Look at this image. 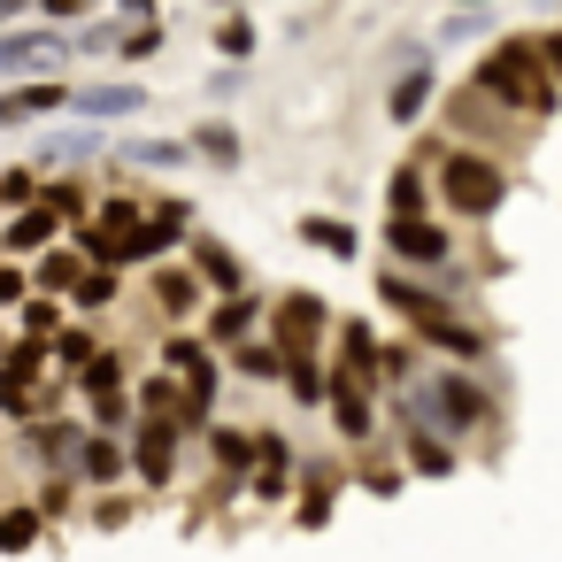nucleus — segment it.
I'll return each mask as SVG.
<instances>
[{
  "label": "nucleus",
  "mask_w": 562,
  "mask_h": 562,
  "mask_svg": "<svg viewBox=\"0 0 562 562\" xmlns=\"http://www.w3.org/2000/svg\"><path fill=\"white\" fill-rule=\"evenodd\" d=\"M63 109H70V86H63V78H24V86L0 93V132L47 124V116H63Z\"/></svg>",
  "instance_id": "aec40b11"
},
{
  "label": "nucleus",
  "mask_w": 562,
  "mask_h": 562,
  "mask_svg": "<svg viewBox=\"0 0 562 562\" xmlns=\"http://www.w3.org/2000/svg\"><path fill=\"white\" fill-rule=\"evenodd\" d=\"M431 193H439V216H454V224H493L501 209H508V193H516V178H508V155H485V147H439V162H431Z\"/></svg>",
  "instance_id": "7ed1b4c3"
},
{
  "label": "nucleus",
  "mask_w": 562,
  "mask_h": 562,
  "mask_svg": "<svg viewBox=\"0 0 562 562\" xmlns=\"http://www.w3.org/2000/svg\"><path fill=\"white\" fill-rule=\"evenodd\" d=\"M147 301H155V316H162V331H170V324H201V308H209L216 293L201 285L193 262H155V270H147Z\"/></svg>",
  "instance_id": "f8f14e48"
},
{
  "label": "nucleus",
  "mask_w": 562,
  "mask_h": 562,
  "mask_svg": "<svg viewBox=\"0 0 562 562\" xmlns=\"http://www.w3.org/2000/svg\"><path fill=\"white\" fill-rule=\"evenodd\" d=\"M301 247H316V255H331V262H362V232H355L347 216H324V209L301 216Z\"/></svg>",
  "instance_id": "c85d7f7f"
},
{
  "label": "nucleus",
  "mask_w": 562,
  "mask_h": 562,
  "mask_svg": "<svg viewBox=\"0 0 562 562\" xmlns=\"http://www.w3.org/2000/svg\"><path fill=\"white\" fill-rule=\"evenodd\" d=\"M324 416H331L339 447H355V454L385 431V416H378V385H370V378H347V370H331V401H324Z\"/></svg>",
  "instance_id": "9b49d317"
},
{
  "label": "nucleus",
  "mask_w": 562,
  "mask_h": 562,
  "mask_svg": "<svg viewBox=\"0 0 562 562\" xmlns=\"http://www.w3.org/2000/svg\"><path fill=\"white\" fill-rule=\"evenodd\" d=\"M385 447H393V439H370V447L355 454V485H362L370 501H393V493L408 485V462H401V454H385Z\"/></svg>",
  "instance_id": "7c9ffc66"
},
{
  "label": "nucleus",
  "mask_w": 562,
  "mask_h": 562,
  "mask_svg": "<svg viewBox=\"0 0 562 562\" xmlns=\"http://www.w3.org/2000/svg\"><path fill=\"white\" fill-rule=\"evenodd\" d=\"M109 139H116V132H101V124H78V132H47V139H40V155H32V170H40V178H55V170H78V162L109 155Z\"/></svg>",
  "instance_id": "393cba45"
},
{
  "label": "nucleus",
  "mask_w": 562,
  "mask_h": 562,
  "mask_svg": "<svg viewBox=\"0 0 562 562\" xmlns=\"http://www.w3.org/2000/svg\"><path fill=\"white\" fill-rule=\"evenodd\" d=\"M408 339H416L431 362H470V370H485V362H493V331H485L470 308H454V301H447V308H431V316H416V324H408Z\"/></svg>",
  "instance_id": "423d86ee"
},
{
  "label": "nucleus",
  "mask_w": 562,
  "mask_h": 562,
  "mask_svg": "<svg viewBox=\"0 0 562 562\" xmlns=\"http://www.w3.org/2000/svg\"><path fill=\"white\" fill-rule=\"evenodd\" d=\"M470 86H477L485 101H501L508 116H524V124H547V116L562 109V86H554L547 63H539V32L493 40V47L470 63Z\"/></svg>",
  "instance_id": "f03ea898"
},
{
  "label": "nucleus",
  "mask_w": 562,
  "mask_h": 562,
  "mask_svg": "<svg viewBox=\"0 0 562 562\" xmlns=\"http://www.w3.org/2000/svg\"><path fill=\"white\" fill-rule=\"evenodd\" d=\"M32 301V270L16 255H0V308H24Z\"/></svg>",
  "instance_id": "864d4df0"
},
{
  "label": "nucleus",
  "mask_w": 562,
  "mask_h": 562,
  "mask_svg": "<svg viewBox=\"0 0 562 562\" xmlns=\"http://www.w3.org/2000/svg\"><path fill=\"white\" fill-rule=\"evenodd\" d=\"M285 362H293V355H285L270 331H255V339H239V347L224 355V370H232L239 385H285Z\"/></svg>",
  "instance_id": "cd10ccee"
},
{
  "label": "nucleus",
  "mask_w": 562,
  "mask_h": 562,
  "mask_svg": "<svg viewBox=\"0 0 562 562\" xmlns=\"http://www.w3.org/2000/svg\"><path fill=\"white\" fill-rule=\"evenodd\" d=\"M40 0H0V24H16V16H32Z\"/></svg>",
  "instance_id": "bf43d9fd"
},
{
  "label": "nucleus",
  "mask_w": 562,
  "mask_h": 562,
  "mask_svg": "<svg viewBox=\"0 0 562 562\" xmlns=\"http://www.w3.org/2000/svg\"><path fill=\"white\" fill-rule=\"evenodd\" d=\"M186 162H201L186 132L178 139H109V170H186Z\"/></svg>",
  "instance_id": "a878e982"
},
{
  "label": "nucleus",
  "mask_w": 562,
  "mask_h": 562,
  "mask_svg": "<svg viewBox=\"0 0 562 562\" xmlns=\"http://www.w3.org/2000/svg\"><path fill=\"white\" fill-rule=\"evenodd\" d=\"M0 355H9V331H0Z\"/></svg>",
  "instance_id": "680f3d73"
},
{
  "label": "nucleus",
  "mask_w": 562,
  "mask_h": 562,
  "mask_svg": "<svg viewBox=\"0 0 562 562\" xmlns=\"http://www.w3.org/2000/svg\"><path fill=\"white\" fill-rule=\"evenodd\" d=\"M285 401L293 408H324L331 401V362L324 355H293L285 362Z\"/></svg>",
  "instance_id": "f704fd0d"
},
{
  "label": "nucleus",
  "mask_w": 562,
  "mask_h": 562,
  "mask_svg": "<svg viewBox=\"0 0 562 562\" xmlns=\"http://www.w3.org/2000/svg\"><path fill=\"white\" fill-rule=\"evenodd\" d=\"M331 508H339V485H293V524L301 531H324Z\"/></svg>",
  "instance_id": "a18cd8bd"
},
{
  "label": "nucleus",
  "mask_w": 562,
  "mask_h": 562,
  "mask_svg": "<svg viewBox=\"0 0 562 562\" xmlns=\"http://www.w3.org/2000/svg\"><path fill=\"white\" fill-rule=\"evenodd\" d=\"M201 447H209V462L224 470V477H255V462H262V424H209L201 431Z\"/></svg>",
  "instance_id": "5701e85b"
},
{
  "label": "nucleus",
  "mask_w": 562,
  "mask_h": 562,
  "mask_svg": "<svg viewBox=\"0 0 562 562\" xmlns=\"http://www.w3.org/2000/svg\"><path fill=\"white\" fill-rule=\"evenodd\" d=\"M116 24H162V0H109Z\"/></svg>",
  "instance_id": "4d7b16f0"
},
{
  "label": "nucleus",
  "mask_w": 562,
  "mask_h": 562,
  "mask_svg": "<svg viewBox=\"0 0 562 562\" xmlns=\"http://www.w3.org/2000/svg\"><path fill=\"white\" fill-rule=\"evenodd\" d=\"M186 139H193V155H201L209 170H239V162H247V147H239V124H232V116H209V124H193Z\"/></svg>",
  "instance_id": "473e14b6"
},
{
  "label": "nucleus",
  "mask_w": 562,
  "mask_h": 562,
  "mask_svg": "<svg viewBox=\"0 0 562 562\" xmlns=\"http://www.w3.org/2000/svg\"><path fill=\"white\" fill-rule=\"evenodd\" d=\"M63 324H70V301H55V293H32L16 308V331H32V339H55Z\"/></svg>",
  "instance_id": "79ce46f5"
},
{
  "label": "nucleus",
  "mask_w": 562,
  "mask_h": 562,
  "mask_svg": "<svg viewBox=\"0 0 562 562\" xmlns=\"http://www.w3.org/2000/svg\"><path fill=\"white\" fill-rule=\"evenodd\" d=\"M78 493H86V485H78V470H40V493H32V501H40V516L55 524V516H70V508H78Z\"/></svg>",
  "instance_id": "37998d69"
},
{
  "label": "nucleus",
  "mask_w": 562,
  "mask_h": 562,
  "mask_svg": "<svg viewBox=\"0 0 562 562\" xmlns=\"http://www.w3.org/2000/svg\"><path fill=\"white\" fill-rule=\"evenodd\" d=\"M186 262L201 270V285H209V293H247V285H255L247 255H239L232 239H216V232H193V239H186Z\"/></svg>",
  "instance_id": "dca6fc26"
},
{
  "label": "nucleus",
  "mask_w": 562,
  "mask_h": 562,
  "mask_svg": "<svg viewBox=\"0 0 562 562\" xmlns=\"http://www.w3.org/2000/svg\"><path fill=\"white\" fill-rule=\"evenodd\" d=\"M86 416H32L24 424V462L32 470H78V447H86Z\"/></svg>",
  "instance_id": "4468645a"
},
{
  "label": "nucleus",
  "mask_w": 562,
  "mask_h": 562,
  "mask_svg": "<svg viewBox=\"0 0 562 562\" xmlns=\"http://www.w3.org/2000/svg\"><path fill=\"white\" fill-rule=\"evenodd\" d=\"M162 40H170L162 24H124V40H116V63H124V70H139V63H155V55H162Z\"/></svg>",
  "instance_id": "de8ad7c7"
},
{
  "label": "nucleus",
  "mask_w": 562,
  "mask_h": 562,
  "mask_svg": "<svg viewBox=\"0 0 562 562\" xmlns=\"http://www.w3.org/2000/svg\"><path fill=\"white\" fill-rule=\"evenodd\" d=\"M132 378H139V370H132V355H124V347H101L70 385H78V401H101V393H132Z\"/></svg>",
  "instance_id": "2f4dec72"
},
{
  "label": "nucleus",
  "mask_w": 562,
  "mask_h": 562,
  "mask_svg": "<svg viewBox=\"0 0 562 562\" xmlns=\"http://www.w3.org/2000/svg\"><path fill=\"white\" fill-rule=\"evenodd\" d=\"M331 324H339V308H331L316 285H285V293H270V324H262V331H270L285 355H324Z\"/></svg>",
  "instance_id": "39448f33"
},
{
  "label": "nucleus",
  "mask_w": 562,
  "mask_h": 562,
  "mask_svg": "<svg viewBox=\"0 0 562 562\" xmlns=\"http://www.w3.org/2000/svg\"><path fill=\"white\" fill-rule=\"evenodd\" d=\"M40 201H47V209H55V216H63V224H86V216H93V209H101V201H93V186H86V178H78V170H55V178H47V186H40Z\"/></svg>",
  "instance_id": "c9c22d12"
},
{
  "label": "nucleus",
  "mask_w": 562,
  "mask_h": 562,
  "mask_svg": "<svg viewBox=\"0 0 562 562\" xmlns=\"http://www.w3.org/2000/svg\"><path fill=\"white\" fill-rule=\"evenodd\" d=\"M393 424H424V431L462 447L477 431H501V401L470 362H424V378L408 393H393Z\"/></svg>",
  "instance_id": "f257e3e1"
},
{
  "label": "nucleus",
  "mask_w": 562,
  "mask_h": 562,
  "mask_svg": "<svg viewBox=\"0 0 562 562\" xmlns=\"http://www.w3.org/2000/svg\"><path fill=\"white\" fill-rule=\"evenodd\" d=\"M63 63H70L63 24H9L0 32V70L9 78H40V70H63Z\"/></svg>",
  "instance_id": "ddd939ff"
},
{
  "label": "nucleus",
  "mask_w": 562,
  "mask_h": 562,
  "mask_svg": "<svg viewBox=\"0 0 562 562\" xmlns=\"http://www.w3.org/2000/svg\"><path fill=\"white\" fill-rule=\"evenodd\" d=\"M385 255L401 262V270H439V262H454L462 247H454V224L447 216H385Z\"/></svg>",
  "instance_id": "1a4fd4ad"
},
{
  "label": "nucleus",
  "mask_w": 562,
  "mask_h": 562,
  "mask_svg": "<svg viewBox=\"0 0 562 562\" xmlns=\"http://www.w3.org/2000/svg\"><path fill=\"white\" fill-rule=\"evenodd\" d=\"M539 63H547V78L562 86V24H554V32H539Z\"/></svg>",
  "instance_id": "13d9d810"
},
{
  "label": "nucleus",
  "mask_w": 562,
  "mask_h": 562,
  "mask_svg": "<svg viewBox=\"0 0 562 562\" xmlns=\"http://www.w3.org/2000/svg\"><path fill=\"white\" fill-rule=\"evenodd\" d=\"M116 301H124V270H86V278H78V293H70V316H86V324H93V316H109Z\"/></svg>",
  "instance_id": "58836bf2"
},
{
  "label": "nucleus",
  "mask_w": 562,
  "mask_h": 562,
  "mask_svg": "<svg viewBox=\"0 0 562 562\" xmlns=\"http://www.w3.org/2000/svg\"><path fill=\"white\" fill-rule=\"evenodd\" d=\"M139 216H147V193H132V186L101 193V209H93V224H101V232H116V239H124V232H132Z\"/></svg>",
  "instance_id": "a19ab883"
},
{
  "label": "nucleus",
  "mask_w": 562,
  "mask_h": 562,
  "mask_svg": "<svg viewBox=\"0 0 562 562\" xmlns=\"http://www.w3.org/2000/svg\"><path fill=\"white\" fill-rule=\"evenodd\" d=\"M93 262L63 239V247H47V255H32V293H55V301H70L78 293V278H86Z\"/></svg>",
  "instance_id": "c756f323"
},
{
  "label": "nucleus",
  "mask_w": 562,
  "mask_h": 562,
  "mask_svg": "<svg viewBox=\"0 0 562 562\" xmlns=\"http://www.w3.org/2000/svg\"><path fill=\"white\" fill-rule=\"evenodd\" d=\"M216 55H224V63H255V24H247V9H224V16H216Z\"/></svg>",
  "instance_id": "c03bdc74"
},
{
  "label": "nucleus",
  "mask_w": 562,
  "mask_h": 562,
  "mask_svg": "<svg viewBox=\"0 0 562 562\" xmlns=\"http://www.w3.org/2000/svg\"><path fill=\"white\" fill-rule=\"evenodd\" d=\"M93 9H109V0H40V16H47V24H86Z\"/></svg>",
  "instance_id": "6e6d98bb"
},
{
  "label": "nucleus",
  "mask_w": 562,
  "mask_h": 562,
  "mask_svg": "<svg viewBox=\"0 0 562 562\" xmlns=\"http://www.w3.org/2000/svg\"><path fill=\"white\" fill-rule=\"evenodd\" d=\"M78 485H86V493L132 485V439H124V431H86V447H78Z\"/></svg>",
  "instance_id": "f3484780"
},
{
  "label": "nucleus",
  "mask_w": 562,
  "mask_h": 562,
  "mask_svg": "<svg viewBox=\"0 0 562 562\" xmlns=\"http://www.w3.org/2000/svg\"><path fill=\"white\" fill-rule=\"evenodd\" d=\"M124 439H132V485L139 493H170L178 485V447H186L178 416H139Z\"/></svg>",
  "instance_id": "6e6552de"
},
{
  "label": "nucleus",
  "mask_w": 562,
  "mask_h": 562,
  "mask_svg": "<svg viewBox=\"0 0 562 562\" xmlns=\"http://www.w3.org/2000/svg\"><path fill=\"white\" fill-rule=\"evenodd\" d=\"M116 40H124V24L116 16H93V24L70 32V55H116Z\"/></svg>",
  "instance_id": "3c124183"
},
{
  "label": "nucleus",
  "mask_w": 562,
  "mask_h": 562,
  "mask_svg": "<svg viewBox=\"0 0 562 562\" xmlns=\"http://www.w3.org/2000/svg\"><path fill=\"white\" fill-rule=\"evenodd\" d=\"M416 378H424V347H416V339H385V347H378V393L393 401V393H408Z\"/></svg>",
  "instance_id": "72a5a7b5"
},
{
  "label": "nucleus",
  "mask_w": 562,
  "mask_h": 562,
  "mask_svg": "<svg viewBox=\"0 0 562 562\" xmlns=\"http://www.w3.org/2000/svg\"><path fill=\"white\" fill-rule=\"evenodd\" d=\"M70 109L86 124H124V116L147 109V86L139 78H93V86H70Z\"/></svg>",
  "instance_id": "6ab92c4d"
},
{
  "label": "nucleus",
  "mask_w": 562,
  "mask_h": 562,
  "mask_svg": "<svg viewBox=\"0 0 562 562\" xmlns=\"http://www.w3.org/2000/svg\"><path fill=\"white\" fill-rule=\"evenodd\" d=\"M86 424L93 431H132L139 424V401L132 393H101V401H86Z\"/></svg>",
  "instance_id": "09e8293b"
},
{
  "label": "nucleus",
  "mask_w": 562,
  "mask_h": 562,
  "mask_svg": "<svg viewBox=\"0 0 562 562\" xmlns=\"http://www.w3.org/2000/svg\"><path fill=\"white\" fill-rule=\"evenodd\" d=\"M186 239H193V201H186V193H162V201H147V216L116 239V270H155V262L186 255Z\"/></svg>",
  "instance_id": "20e7f679"
},
{
  "label": "nucleus",
  "mask_w": 562,
  "mask_h": 562,
  "mask_svg": "<svg viewBox=\"0 0 562 562\" xmlns=\"http://www.w3.org/2000/svg\"><path fill=\"white\" fill-rule=\"evenodd\" d=\"M293 470H301V447H293L285 431H262V462H255V477H247V501H255V508H285V501H293Z\"/></svg>",
  "instance_id": "a211bd4d"
},
{
  "label": "nucleus",
  "mask_w": 562,
  "mask_h": 562,
  "mask_svg": "<svg viewBox=\"0 0 562 562\" xmlns=\"http://www.w3.org/2000/svg\"><path fill=\"white\" fill-rule=\"evenodd\" d=\"M385 216H439L431 170H424L416 155H401V162H393V178H385Z\"/></svg>",
  "instance_id": "bb28decb"
},
{
  "label": "nucleus",
  "mask_w": 562,
  "mask_h": 562,
  "mask_svg": "<svg viewBox=\"0 0 562 562\" xmlns=\"http://www.w3.org/2000/svg\"><path fill=\"white\" fill-rule=\"evenodd\" d=\"M393 447H401L408 477H454L462 470V447L439 439V431H424V424H393Z\"/></svg>",
  "instance_id": "b1692460"
},
{
  "label": "nucleus",
  "mask_w": 562,
  "mask_h": 562,
  "mask_svg": "<svg viewBox=\"0 0 562 562\" xmlns=\"http://www.w3.org/2000/svg\"><path fill=\"white\" fill-rule=\"evenodd\" d=\"M431 109H439V70H431V55L385 78V116H393L401 132H416V124H424Z\"/></svg>",
  "instance_id": "2eb2a0df"
},
{
  "label": "nucleus",
  "mask_w": 562,
  "mask_h": 562,
  "mask_svg": "<svg viewBox=\"0 0 562 562\" xmlns=\"http://www.w3.org/2000/svg\"><path fill=\"white\" fill-rule=\"evenodd\" d=\"M101 347H109V339H101L93 324H63V331H55V370H63V378H78Z\"/></svg>",
  "instance_id": "ea45409f"
},
{
  "label": "nucleus",
  "mask_w": 562,
  "mask_h": 562,
  "mask_svg": "<svg viewBox=\"0 0 562 562\" xmlns=\"http://www.w3.org/2000/svg\"><path fill=\"white\" fill-rule=\"evenodd\" d=\"M86 516H93V531H124V524L139 516V501L116 485V493H93V508H86Z\"/></svg>",
  "instance_id": "603ef678"
},
{
  "label": "nucleus",
  "mask_w": 562,
  "mask_h": 562,
  "mask_svg": "<svg viewBox=\"0 0 562 562\" xmlns=\"http://www.w3.org/2000/svg\"><path fill=\"white\" fill-rule=\"evenodd\" d=\"M239 93H247V63H224V70H209V101H216V109H232Z\"/></svg>",
  "instance_id": "5fc2aeb1"
},
{
  "label": "nucleus",
  "mask_w": 562,
  "mask_h": 562,
  "mask_svg": "<svg viewBox=\"0 0 562 562\" xmlns=\"http://www.w3.org/2000/svg\"><path fill=\"white\" fill-rule=\"evenodd\" d=\"M63 239H70V224H63L47 201L16 209V216H0V255H47V247H63Z\"/></svg>",
  "instance_id": "412c9836"
},
{
  "label": "nucleus",
  "mask_w": 562,
  "mask_h": 562,
  "mask_svg": "<svg viewBox=\"0 0 562 562\" xmlns=\"http://www.w3.org/2000/svg\"><path fill=\"white\" fill-rule=\"evenodd\" d=\"M262 324H270V293H262V285H247V293H216V301L201 308V324H193V331H201L216 355H232V347H239V339H255Z\"/></svg>",
  "instance_id": "9d476101"
},
{
  "label": "nucleus",
  "mask_w": 562,
  "mask_h": 562,
  "mask_svg": "<svg viewBox=\"0 0 562 562\" xmlns=\"http://www.w3.org/2000/svg\"><path fill=\"white\" fill-rule=\"evenodd\" d=\"M40 539H47L40 501H9V508H0V554H32Z\"/></svg>",
  "instance_id": "4c0bfd02"
},
{
  "label": "nucleus",
  "mask_w": 562,
  "mask_h": 562,
  "mask_svg": "<svg viewBox=\"0 0 562 562\" xmlns=\"http://www.w3.org/2000/svg\"><path fill=\"white\" fill-rule=\"evenodd\" d=\"M40 186H47V178H40L32 162H16V170H0V216H16V209H32V201H40Z\"/></svg>",
  "instance_id": "8fccbe9b"
},
{
  "label": "nucleus",
  "mask_w": 562,
  "mask_h": 562,
  "mask_svg": "<svg viewBox=\"0 0 562 562\" xmlns=\"http://www.w3.org/2000/svg\"><path fill=\"white\" fill-rule=\"evenodd\" d=\"M454 9H493V0H454Z\"/></svg>",
  "instance_id": "052dcab7"
},
{
  "label": "nucleus",
  "mask_w": 562,
  "mask_h": 562,
  "mask_svg": "<svg viewBox=\"0 0 562 562\" xmlns=\"http://www.w3.org/2000/svg\"><path fill=\"white\" fill-rule=\"evenodd\" d=\"M132 401H139V416H178V408H186V385H178V370L155 362V370L132 378Z\"/></svg>",
  "instance_id": "e433bc0d"
},
{
  "label": "nucleus",
  "mask_w": 562,
  "mask_h": 562,
  "mask_svg": "<svg viewBox=\"0 0 562 562\" xmlns=\"http://www.w3.org/2000/svg\"><path fill=\"white\" fill-rule=\"evenodd\" d=\"M493 32V9H454L439 32H431V47H470V40H485Z\"/></svg>",
  "instance_id": "49530a36"
},
{
  "label": "nucleus",
  "mask_w": 562,
  "mask_h": 562,
  "mask_svg": "<svg viewBox=\"0 0 562 562\" xmlns=\"http://www.w3.org/2000/svg\"><path fill=\"white\" fill-rule=\"evenodd\" d=\"M378 347H385V339H378V324H370V316H339V324H331V355H324V362H331V370H347V378H370V385H378Z\"/></svg>",
  "instance_id": "4be33fe9"
},
{
  "label": "nucleus",
  "mask_w": 562,
  "mask_h": 562,
  "mask_svg": "<svg viewBox=\"0 0 562 562\" xmlns=\"http://www.w3.org/2000/svg\"><path fill=\"white\" fill-rule=\"evenodd\" d=\"M439 109H447V132H454V147H485V155H501V147L516 139V124H524V116H508L501 101H485L477 86H454Z\"/></svg>",
  "instance_id": "0eeeda50"
}]
</instances>
